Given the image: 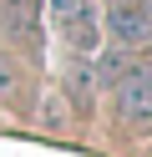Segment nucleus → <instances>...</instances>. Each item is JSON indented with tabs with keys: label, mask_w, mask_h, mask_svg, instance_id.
Listing matches in <instances>:
<instances>
[{
	"label": "nucleus",
	"mask_w": 152,
	"mask_h": 157,
	"mask_svg": "<svg viewBox=\"0 0 152 157\" xmlns=\"http://www.w3.org/2000/svg\"><path fill=\"white\" fill-rule=\"evenodd\" d=\"M51 21H56V31L66 36L76 51H96L101 21H96V5H91V0H56V5H51Z\"/></svg>",
	"instance_id": "f03ea898"
},
{
	"label": "nucleus",
	"mask_w": 152,
	"mask_h": 157,
	"mask_svg": "<svg viewBox=\"0 0 152 157\" xmlns=\"http://www.w3.org/2000/svg\"><path fill=\"white\" fill-rule=\"evenodd\" d=\"M0 10H25V15H41V0H0Z\"/></svg>",
	"instance_id": "39448f33"
},
{
	"label": "nucleus",
	"mask_w": 152,
	"mask_h": 157,
	"mask_svg": "<svg viewBox=\"0 0 152 157\" xmlns=\"http://www.w3.org/2000/svg\"><path fill=\"white\" fill-rule=\"evenodd\" d=\"M117 112L127 127L137 132H152V71L147 66H127L117 81Z\"/></svg>",
	"instance_id": "f257e3e1"
},
{
	"label": "nucleus",
	"mask_w": 152,
	"mask_h": 157,
	"mask_svg": "<svg viewBox=\"0 0 152 157\" xmlns=\"http://www.w3.org/2000/svg\"><path fill=\"white\" fill-rule=\"evenodd\" d=\"M0 21H5V36L20 46V51H30V56L41 51V15H25V10H0Z\"/></svg>",
	"instance_id": "20e7f679"
},
{
	"label": "nucleus",
	"mask_w": 152,
	"mask_h": 157,
	"mask_svg": "<svg viewBox=\"0 0 152 157\" xmlns=\"http://www.w3.org/2000/svg\"><path fill=\"white\" fill-rule=\"evenodd\" d=\"M107 31L117 36L122 46H137V41L152 36V10L147 5H117V10L107 15Z\"/></svg>",
	"instance_id": "7ed1b4c3"
},
{
	"label": "nucleus",
	"mask_w": 152,
	"mask_h": 157,
	"mask_svg": "<svg viewBox=\"0 0 152 157\" xmlns=\"http://www.w3.org/2000/svg\"><path fill=\"white\" fill-rule=\"evenodd\" d=\"M5 86H10V71H5V66H0V91H5Z\"/></svg>",
	"instance_id": "423d86ee"
}]
</instances>
